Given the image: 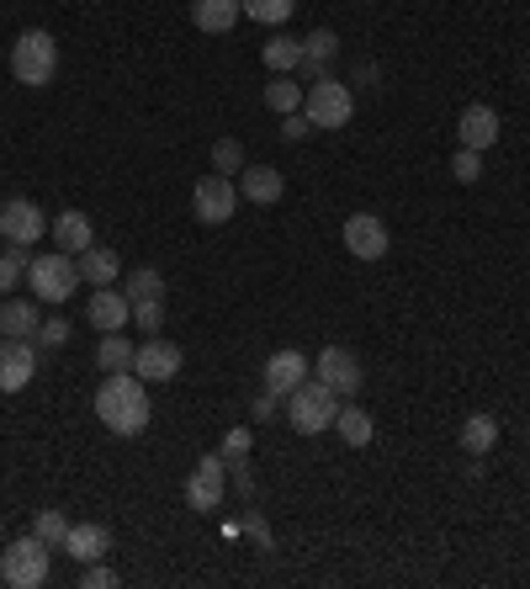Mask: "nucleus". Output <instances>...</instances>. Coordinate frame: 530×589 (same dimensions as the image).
Wrapping results in <instances>:
<instances>
[{
	"mask_svg": "<svg viewBox=\"0 0 530 589\" xmlns=\"http://www.w3.org/2000/svg\"><path fill=\"white\" fill-rule=\"evenodd\" d=\"M37 372V351L27 340H0V393H22Z\"/></svg>",
	"mask_w": 530,
	"mask_h": 589,
	"instance_id": "f8f14e48",
	"label": "nucleus"
},
{
	"mask_svg": "<svg viewBox=\"0 0 530 589\" xmlns=\"http://www.w3.org/2000/svg\"><path fill=\"white\" fill-rule=\"evenodd\" d=\"M451 171H456V181H477L483 176V154H477V149H462V154H456V160H451Z\"/></svg>",
	"mask_w": 530,
	"mask_h": 589,
	"instance_id": "f704fd0d",
	"label": "nucleus"
},
{
	"mask_svg": "<svg viewBox=\"0 0 530 589\" xmlns=\"http://www.w3.org/2000/svg\"><path fill=\"white\" fill-rule=\"evenodd\" d=\"M133 356H139V346L122 340V329H112V335L96 346V367H101V372H133Z\"/></svg>",
	"mask_w": 530,
	"mask_h": 589,
	"instance_id": "393cba45",
	"label": "nucleus"
},
{
	"mask_svg": "<svg viewBox=\"0 0 530 589\" xmlns=\"http://www.w3.org/2000/svg\"><path fill=\"white\" fill-rule=\"evenodd\" d=\"M37 325H43V314H37V303H32V297L11 293L5 303H0V335H5V340H32Z\"/></svg>",
	"mask_w": 530,
	"mask_h": 589,
	"instance_id": "f3484780",
	"label": "nucleus"
},
{
	"mask_svg": "<svg viewBox=\"0 0 530 589\" xmlns=\"http://www.w3.org/2000/svg\"><path fill=\"white\" fill-rule=\"evenodd\" d=\"M239 17H244L239 0H191V22L202 32H229Z\"/></svg>",
	"mask_w": 530,
	"mask_h": 589,
	"instance_id": "4be33fe9",
	"label": "nucleus"
},
{
	"mask_svg": "<svg viewBox=\"0 0 530 589\" xmlns=\"http://www.w3.org/2000/svg\"><path fill=\"white\" fill-rule=\"evenodd\" d=\"M494 441H499V419L494 414H467L462 419V451L467 457H488Z\"/></svg>",
	"mask_w": 530,
	"mask_h": 589,
	"instance_id": "b1692460",
	"label": "nucleus"
},
{
	"mask_svg": "<svg viewBox=\"0 0 530 589\" xmlns=\"http://www.w3.org/2000/svg\"><path fill=\"white\" fill-rule=\"evenodd\" d=\"M133 319H139V329H144V335H159V329H165V303H159V297L133 303Z\"/></svg>",
	"mask_w": 530,
	"mask_h": 589,
	"instance_id": "72a5a7b5",
	"label": "nucleus"
},
{
	"mask_svg": "<svg viewBox=\"0 0 530 589\" xmlns=\"http://www.w3.org/2000/svg\"><path fill=\"white\" fill-rule=\"evenodd\" d=\"M313 378H319V383H329L334 393H351V399H355V388H361V361H355L345 346H324V351H319V361H313Z\"/></svg>",
	"mask_w": 530,
	"mask_h": 589,
	"instance_id": "9b49d317",
	"label": "nucleus"
},
{
	"mask_svg": "<svg viewBox=\"0 0 530 589\" xmlns=\"http://www.w3.org/2000/svg\"><path fill=\"white\" fill-rule=\"evenodd\" d=\"M96 419L112 436H144L148 430V393L139 372H107V383L96 388Z\"/></svg>",
	"mask_w": 530,
	"mask_h": 589,
	"instance_id": "f257e3e1",
	"label": "nucleus"
},
{
	"mask_svg": "<svg viewBox=\"0 0 530 589\" xmlns=\"http://www.w3.org/2000/svg\"><path fill=\"white\" fill-rule=\"evenodd\" d=\"M80 585H86V589H112V585H118V574H112L107 563H86V574H80Z\"/></svg>",
	"mask_w": 530,
	"mask_h": 589,
	"instance_id": "c9c22d12",
	"label": "nucleus"
},
{
	"mask_svg": "<svg viewBox=\"0 0 530 589\" xmlns=\"http://www.w3.org/2000/svg\"><path fill=\"white\" fill-rule=\"evenodd\" d=\"M334 430H340V441H345V446H366V441H372V414L351 404V410L334 414Z\"/></svg>",
	"mask_w": 530,
	"mask_h": 589,
	"instance_id": "bb28decb",
	"label": "nucleus"
},
{
	"mask_svg": "<svg viewBox=\"0 0 530 589\" xmlns=\"http://www.w3.org/2000/svg\"><path fill=\"white\" fill-rule=\"evenodd\" d=\"M27 287H32V297H43V303L59 308L64 297H75V287H80V261H75L69 250H59V255H32Z\"/></svg>",
	"mask_w": 530,
	"mask_h": 589,
	"instance_id": "39448f33",
	"label": "nucleus"
},
{
	"mask_svg": "<svg viewBox=\"0 0 530 589\" xmlns=\"http://www.w3.org/2000/svg\"><path fill=\"white\" fill-rule=\"evenodd\" d=\"M122 293H128V303H144V297H165V276H159L154 265H139V271H128Z\"/></svg>",
	"mask_w": 530,
	"mask_h": 589,
	"instance_id": "cd10ccee",
	"label": "nucleus"
},
{
	"mask_svg": "<svg viewBox=\"0 0 530 589\" xmlns=\"http://www.w3.org/2000/svg\"><path fill=\"white\" fill-rule=\"evenodd\" d=\"M345 250H351L355 261H383L387 255V223L377 212H351V223H345Z\"/></svg>",
	"mask_w": 530,
	"mask_h": 589,
	"instance_id": "9d476101",
	"label": "nucleus"
},
{
	"mask_svg": "<svg viewBox=\"0 0 530 589\" xmlns=\"http://www.w3.org/2000/svg\"><path fill=\"white\" fill-rule=\"evenodd\" d=\"M308 118H313V128H345L355 112V96L345 80H334V75H319L313 86H308Z\"/></svg>",
	"mask_w": 530,
	"mask_h": 589,
	"instance_id": "423d86ee",
	"label": "nucleus"
},
{
	"mask_svg": "<svg viewBox=\"0 0 530 589\" xmlns=\"http://www.w3.org/2000/svg\"><path fill=\"white\" fill-rule=\"evenodd\" d=\"M223 472H229L223 451L202 457V462H197V472H191V483H186V510H197V515L223 510Z\"/></svg>",
	"mask_w": 530,
	"mask_h": 589,
	"instance_id": "6e6552de",
	"label": "nucleus"
},
{
	"mask_svg": "<svg viewBox=\"0 0 530 589\" xmlns=\"http://www.w3.org/2000/svg\"><path fill=\"white\" fill-rule=\"evenodd\" d=\"M261 54H265V69L287 75V69H297V64H302V37H270Z\"/></svg>",
	"mask_w": 530,
	"mask_h": 589,
	"instance_id": "a878e982",
	"label": "nucleus"
},
{
	"mask_svg": "<svg viewBox=\"0 0 530 589\" xmlns=\"http://www.w3.org/2000/svg\"><path fill=\"white\" fill-rule=\"evenodd\" d=\"M239 192L250 197V203H281V192H287V181H281V171H270V165H244L239 171Z\"/></svg>",
	"mask_w": 530,
	"mask_h": 589,
	"instance_id": "6ab92c4d",
	"label": "nucleus"
},
{
	"mask_svg": "<svg viewBox=\"0 0 530 589\" xmlns=\"http://www.w3.org/2000/svg\"><path fill=\"white\" fill-rule=\"evenodd\" d=\"M334 414H340V393L319 378H302V383L287 393V419L302 436H319V430H334Z\"/></svg>",
	"mask_w": 530,
	"mask_h": 589,
	"instance_id": "f03ea898",
	"label": "nucleus"
},
{
	"mask_svg": "<svg viewBox=\"0 0 530 589\" xmlns=\"http://www.w3.org/2000/svg\"><path fill=\"white\" fill-rule=\"evenodd\" d=\"M281 133H287V139H302V133H313V118H308V112H287V118H281Z\"/></svg>",
	"mask_w": 530,
	"mask_h": 589,
	"instance_id": "58836bf2",
	"label": "nucleus"
},
{
	"mask_svg": "<svg viewBox=\"0 0 530 589\" xmlns=\"http://www.w3.org/2000/svg\"><path fill=\"white\" fill-rule=\"evenodd\" d=\"M75 261H80V282H90V287H112L122 276V261L107 250V244H90V250H80Z\"/></svg>",
	"mask_w": 530,
	"mask_h": 589,
	"instance_id": "aec40b11",
	"label": "nucleus"
},
{
	"mask_svg": "<svg viewBox=\"0 0 530 589\" xmlns=\"http://www.w3.org/2000/svg\"><path fill=\"white\" fill-rule=\"evenodd\" d=\"M250 457V430H229V441H223V462L234 468V462H244Z\"/></svg>",
	"mask_w": 530,
	"mask_h": 589,
	"instance_id": "4c0bfd02",
	"label": "nucleus"
},
{
	"mask_svg": "<svg viewBox=\"0 0 530 589\" xmlns=\"http://www.w3.org/2000/svg\"><path fill=\"white\" fill-rule=\"evenodd\" d=\"M37 340H43V346H64V340H69V319H59V314L43 319V325H37Z\"/></svg>",
	"mask_w": 530,
	"mask_h": 589,
	"instance_id": "e433bc0d",
	"label": "nucleus"
},
{
	"mask_svg": "<svg viewBox=\"0 0 530 589\" xmlns=\"http://www.w3.org/2000/svg\"><path fill=\"white\" fill-rule=\"evenodd\" d=\"M276 399H281V393H270V388H265L261 399H255V419H270V410H276Z\"/></svg>",
	"mask_w": 530,
	"mask_h": 589,
	"instance_id": "ea45409f",
	"label": "nucleus"
},
{
	"mask_svg": "<svg viewBox=\"0 0 530 589\" xmlns=\"http://www.w3.org/2000/svg\"><path fill=\"white\" fill-rule=\"evenodd\" d=\"M90 329H101V335H112V329H122L128 319H133V303H128V293H112V287H96V297H90L86 308Z\"/></svg>",
	"mask_w": 530,
	"mask_h": 589,
	"instance_id": "dca6fc26",
	"label": "nucleus"
},
{
	"mask_svg": "<svg viewBox=\"0 0 530 589\" xmlns=\"http://www.w3.org/2000/svg\"><path fill=\"white\" fill-rule=\"evenodd\" d=\"M64 553L75 563H101L112 553V531L101 521H69V536H64Z\"/></svg>",
	"mask_w": 530,
	"mask_h": 589,
	"instance_id": "ddd939ff",
	"label": "nucleus"
},
{
	"mask_svg": "<svg viewBox=\"0 0 530 589\" xmlns=\"http://www.w3.org/2000/svg\"><path fill=\"white\" fill-rule=\"evenodd\" d=\"M456 139H462V149H477V154H483V149L499 139V112L483 107V101H472L467 112L456 118Z\"/></svg>",
	"mask_w": 530,
	"mask_h": 589,
	"instance_id": "2eb2a0df",
	"label": "nucleus"
},
{
	"mask_svg": "<svg viewBox=\"0 0 530 589\" xmlns=\"http://www.w3.org/2000/svg\"><path fill=\"white\" fill-rule=\"evenodd\" d=\"M265 107H270V112H281V118H287V112H297V107H302V86H297V80H287V75H276V80L265 86Z\"/></svg>",
	"mask_w": 530,
	"mask_h": 589,
	"instance_id": "c756f323",
	"label": "nucleus"
},
{
	"mask_svg": "<svg viewBox=\"0 0 530 589\" xmlns=\"http://www.w3.org/2000/svg\"><path fill=\"white\" fill-rule=\"evenodd\" d=\"M212 171H218V176H239V171H244V144H239V139H218V144H212Z\"/></svg>",
	"mask_w": 530,
	"mask_h": 589,
	"instance_id": "7c9ffc66",
	"label": "nucleus"
},
{
	"mask_svg": "<svg viewBox=\"0 0 530 589\" xmlns=\"http://www.w3.org/2000/svg\"><path fill=\"white\" fill-rule=\"evenodd\" d=\"M48 234V212L27 197H5L0 203V239H11V244H37V239Z\"/></svg>",
	"mask_w": 530,
	"mask_h": 589,
	"instance_id": "0eeeda50",
	"label": "nucleus"
},
{
	"mask_svg": "<svg viewBox=\"0 0 530 589\" xmlns=\"http://www.w3.org/2000/svg\"><path fill=\"white\" fill-rule=\"evenodd\" d=\"M239 6H244V17H250V22H261V28H281V22L292 17L297 0H239Z\"/></svg>",
	"mask_w": 530,
	"mask_h": 589,
	"instance_id": "c85d7f7f",
	"label": "nucleus"
},
{
	"mask_svg": "<svg viewBox=\"0 0 530 589\" xmlns=\"http://www.w3.org/2000/svg\"><path fill=\"white\" fill-rule=\"evenodd\" d=\"M32 531L48 542V547H64V536H69V521H64V510H37V521Z\"/></svg>",
	"mask_w": 530,
	"mask_h": 589,
	"instance_id": "2f4dec72",
	"label": "nucleus"
},
{
	"mask_svg": "<svg viewBox=\"0 0 530 589\" xmlns=\"http://www.w3.org/2000/svg\"><path fill=\"white\" fill-rule=\"evenodd\" d=\"M334 59H340V37H334L329 28H319V32H308V37H302V69H308L313 80H319Z\"/></svg>",
	"mask_w": 530,
	"mask_h": 589,
	"instance_id": "5701e85b",
	"label": "nucleus"
},
{
	"mask_svg": "<svg viewBox=\"0 0 530 589\" xmlns=\"http://www.w3.org/2000/svg\"><path fill=\"white\" fill-rule=\"evenodd\" d=\"M54 244H59V250H69V255H80V250H90V244H96V234H90V218L80 212V207H69V212H59V218H54Z\"/></svg>",
	"mask_w": 530,
	"mask_h": 589,
	"instance_id": "412c9836",
	"label": "nucleus"
},
{
	"mask_svg": "<svg viewBox=\"0 0 530 589\" xmlns=\"http://www.w3.org/2000/svg\"><path fill=\"white\" fill-rule=\"evenodd\" d=\"M302 378H308V356L292 351V346H287V351H276L270 361H265V388H270V393H281V399H287V393H292Z\"/></svg>",
	"mask_w": 530,
	"mask_h": 589,
	"instance_id": "a211bd4d",
	"label": "nucleus"
},
{
	"mask_svg": "<svg viewBox=\"0 0 530 589\" xmlns=\"http://www.w3.org/2000/svg\"><path fill=\"white\" fill-rule=\"evenodd\" d=\"M0 340H5V335H0Z\"/></svg>",
	"mask_w": 530,
	"mask_h": 589,
	"instance_id": "a19ab883",
	"label": "nucleus"
},
{
	"mask_svg": "<svg viewBox=\"0 0 530 589\" xmlns=\"http://www.w3.org/2000/svg\"><path fill=\"white\" fill-rule=\"evenodd\" d=\"M191 207H197V218L202 223H229L234 218V207H239V192H234V181L229 176H202L197 181V192H191Z\"/></svg>",
	"mask_w": 530,
	"mask_h": 589,
	"instance_id": "1a4fd4ad",
	"label": "nucleus"
},
{
	"mask_svg": "<svg viewBox=\"0 0 530 589\" xmlns=\"http://www.w3.org/2000/svg\"><path fill=\"white\" fill-rule=\"evenodd\" d=\"M16 250H22V244H16ZM16 250H0V297H11L16 293V282L27 276V261H22Z\"/></svg>",
	"mask_w": 530,
	"mask_h": 589,
	"instance_id": "473e14b6",
	"label": "nucleus"
},
{
	"mask_svg": "<svg viewBox=\"0 0 530 589\" xmlns=\"http://www.w3.org/2000/svg\"><path fill=\"white\" fill-rule=\"evenodd\" d=\"M54 69H59V43H54V32L32 28L11 43V75H16L22 86H48Z\"/></svg>",
	"mask_w": 530,
	"mask_h": 589,
	"instance_id": "20e7f679",
	"label": "nucleus"
},
{
	"mask_svg": "<svg viewBox=\"0 0 530 589\" xmlns=\"http://www.w3.org/2000/svg\"><path fill=\"white\" fill-rule=\"evenodd\" d=\"M133 372H139L144 383H170L180 372V346H170V340H144L139 356H133Z\"/></svg>",
	"mask_w": 530,
	"mask_h": 589,
	"instance_id": "4468645a",
	"label": "nucleus"
},
{
	"mask_svg": "<svg viewBox=\"0 0 530 589\" xmlns=\"http://www.w3.org/2000/svg\"><path fill=\"white\" fill-rule=\"evenodd\" d=\"M48 542L32 531V536H16L5 553H0V579L11 589H43L48 585Z\"/></svg>",
	"mask_w": 530,
	"mask_h": 589,
	"instance_id": "7ed1b4c3",
	"label": "nucleus"
}]
</instances>
